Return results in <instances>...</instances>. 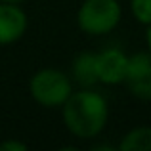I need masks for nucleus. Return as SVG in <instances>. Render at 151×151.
<instances>
[{"label": "nucleus", "mask_w": 151, "mask_h": 151, "mask_svg": "<svg viewBox=\"0 0 151 151\" xmlns=\"http://www.w3.org/2000/svg\"><path fill=\"white\" fill-rule=\"evenodd\" d=\"M2 2H10V4H15V2H21V0H2Z\"/></svg>", "instance_id": "12"}, {"label": "nucleus", "mask_w": 151, "mask_h": 151, "mask_svg": "<svg viewBox=\"0 0 151 151\" xmlns=\"http://www.w3.org/2000/svg\"><path fill=\"white\" fill-rule=\"evenodd\" d=\"M132 14L140 23L151 25V0H132Z\"/></svg>", "instance_id": "9"}, {"label": "nucleus", "mask_w": 151, "mask_h": 151, "mask_svg": "<svg viewBox=\"0 0 151 151\" xmlns=\"http://www.w3.org/2000/svg\"><path fill=\"white\" fill-rule=\"evenodd\" d=\"M65 124L75 136L92 138L101 132L107 121V103L98 92L82 90L71 94L63 105Z\"/></svg>", "instance_id": "1"}, {"label": "nucleus", "mask_w": 151, "mask_h": 151, "mask_svg": "<svg viewBox=\"0 0 151 151\" xmlns=\"http://www.w3.org/2000/svg\"><path fill=\"white\" fill-rule=\"evenodd\" d=\"M31 94L38 103L46 107H55L65 103L71 96V82L63 73L55 69L38 71L31 81Z\"/></svg>", "instance_id": "3"}, {"label": "nucleus", "mask_w": 151, "mask_h": 151, "mask_svg": "<svg viewBox=\"0 0 151 151\" xmlns=\"http://www.w3.org/2000/svg\"><path fill=\"white\" fill-rule=\"evenodd\" d=\"M126 63H128V58L121 50L109 48V50H103L101 54H96L98 78L101 82H107V84L121 82L126 73Z\"/></svg>", "instance_id": "5"}, {"label": "nucleus", "mask_w": 151, "mask_h": 151, "mask_svg": "<svg viewBox=\"0 0 151 151\" xmlns=\"http://www.w3.org/2000/svg\"><path fill=\"white\" fill-rule=\"evenodd\" d=\"M8 149H17V151H25V145L17 144V142H6L0 145V151H8Z\"/></svg>", "instance_id": "10"}, {"label": "nucleus", "mask_w": 151, "mask_h": 151, "mask_svg": "<svg viewBox=\"0 0 151 151\" xmlns=\"http://www.w3.org/2000/svg\"><path fill=\"white\" fill-rule=\"evenodd\" d=\"M73 73L75 78L81 82L82 86H92L96 84L98 78V71H96V54H81L73 63Z\"/></svg>", "instance_id": "7"}, {"label": "nucleus", "mask_w": 151, "mask_h": 151, "mask_svg": "<svg viewBox=\"0 0 151 151\" xmlns=\"http://www.w3.org/2000/svg\"><path fill=\"white\" fill-rule=\"evenodd\" d=\"M122 151H151V128H136L124 136Z\"/></svg>", "instance_id": "8"}, {"label": "nucleus", "mask_w": 151, "mask_h": 151, "mask_svg": "<svg viewBox=\"0 0 151 151\" xmlns=\"http://www.w3.org/2000/svg\"><path fill=\"white\" fill-rule=\"evenodd\" d=\"M27 27V17L17 6L10 2L0 4V44L15 42Z\"/></svg>", "instance_id": "6"}, {"label": "nucleus", "mask_w": 151, "mask_h": 151, "mask_svg": "<svg viewBox=\"0 0 151 151\" xmlns=\"http://www.w3.org/2000/svg\"><path fill=\"white\" fill-rule=\"evenodd\" d=\"M122 81L140 100H151V54H136L128 58Z\"/></svg>", "instance_id": "4"}, {"label": "nucleus", "mask_w": 151, "mask_h": 151, "mask_svg": "<svg viewBox=\"0 0 151 151\" xmlns=\"http://www.w3.org/2000/svg\"><path fill=\"white\" fill-rule=\"evenodd\" d=\"M121 19L117 0H86L78 12V25L84 33L105 35L115 29Z\"/></svg>", "instance_id": "2"}, {"label": "nucleus", "mask_w": 151, "mask_h": 151, "mask_svg": "<svg viewBox=\"0 0 151 151\" xmlns=\"http://www.w3.org/2000/svg\"><path fill=\"white\" fill-rule=\"evenodd\" d=\"M147 44H149V50H151V27H149V31H147Z\"/></svg>", "instance_id": "11"}]
</instances>
